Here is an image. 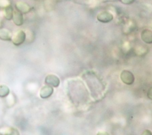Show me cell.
Listing matches in <instances>:
<instances>
[{"instance_id":"cell-14","label":"cell","mask_w":152,"mask_h":135,"mask_svg":"<svg viewBox=\"0 0 152 135\" xmlns=\"http://www.w3.org/2000/svg\"><path fill=\"white\" fill-rule=\"evenodd\" d=\"M141 135H152V132L150 130H145Z\"/></svg>"},{"instance_id":"cell-13","label":"cell","mask_w":152,"mask_h":135,"mask_svg":"<svg viewBox=\"0 0 152 135\" xmlns=\"http://www.w3.org/2000/svg\"><path fill=\"white\" fill-rule=\"evenodd\" d=\"M147 97L152 100V87H151L147 91Z\"/></svg>"},{"instance_id":"cell-1","label":"cell","mask_w":152,"mask_h":135,"mask_svg":"<svg viewBox=\"0 0 152 135\" xmlns=\"http://www.w3.org/2000/svg\"><path fill=\"white\" fill-rule=\"evenodd\" d=\"M122 81L127 85H131L134 82L135 77L132 72L128 70H123L120 75Z\"/></svg>"},{"instance_id":"cell-2","label":"cell","mask_w":152,"mask_h":135,"mask_svg":"<svg viewBox=\"0 0 152 135\" xmlns=\"http://www.w3.org/2000/svg\"><path fill=\"white\" fill-rule=\"evenodd\" d=\"M26 36L23 30H19L12 35L11 40L14 45L15 46H20L25 41Z\"/></svg>"},{"instance_id":"cell-12","label":"cell","mask_w":152,"mask_h":135,"mask_svg":"<svg viewBox=\"0 0 152 135\" xmlns=\"http://www.w3.org/2000/svg\"><path fill=\"white\" fill-rule=\"evenodd\" d=\"M9 93L10 90L7 86L0 85V97H5L9 94Z\"/></svg>"},{"instance_id":"cell-9","label":"cell","mask_w":152,"mask_h":135,"mask_svg":"<svg viewBox=\"0 0 152 135\" xmlns=\"http://www.w3.org/2000/svg\"><path fill=\"white\" fill-rule=\"evenodd\" d=\"M15 7L17 10L21 13H27L29 12L31 10L30 7L28 4L23 2H17L15 4Z\"/></svg>"},{"instance_id":"cell-5","label":"cell","mask_w":152,"mask_h":135,"mask_svg":"<svg viewBox=\"0 0 152 135\" xmlns=\"http://www.w3.org/2000/svg\"><path fill=\"white\" fill-rule=\"evenodd\" d=\"M53 92V89L50 86H45L42 87L40 91V96L43 99L49 98Z\"/></svg>"},{"instance_id":"cell-4","label":"cell","mask_w":152,"mask_h":135,"mask_svg":"<svg viewBox=\"0 0 152 135\" xmlns=\"http://www.w3.org/2000/svg\"><path fill=\"white\" fill-rule=\"evenodd\" d=\"M45 83L48 86L56 87L60 84V80L59 78L53 74H49L45 78Z\"/></svg>"},{"instance_id":"cell-11","label":"cell","mask_w":152,"mask_h":135,"mask_svg":"<svg viewBox=\"0 0 152 135\" xmlns=\"http://www.w3.org/2000/svg\"><path fill=\"white\" fill-rule=\"evenodd\" d=\"M14 10L11 6L6 7L4 11V17L7 20H11L12 18Z\"/></svg>"},{"instance_id":"cell-7","label":"cell","mask_w":152,"mask_h":135,"mask_svg":"<svg viewBox=\"0 0 152 135\" xmlns=\"http://www.w3.org/2000/svg\"><path fill=\"white\" fill-rule=\"evenodd\" d=\"M12 18L13 19L14 23L17 26H21L23 23L24 18L23 14L17 10H14Z\"/></svg>"},{"instance_id":"cell-16","label":"cell","mask_w":152,"mask_h":135,"mask_svg":"<svg viewBox=\"0 0 152 135\" xmlns=\"http://www.w3.org/2000/svg\"><path fill=\"white\" fill-rule=\"evenodd\" d=\"M97 135H110V134L106 131H99L97 133Z\"/></svg>"},{"instance_id":"cell-3","label":"cell","mask_w":152,"mask_h":135,"mask_svg":"<svg viewBox=\"0 0 152 135\" xmlns=\"http://www.w3.org/2000/svg\"><path fill=\"white\" fill-rule=\"evenodd\" d=\"M97 19L101 23H106L110 22L113 19V16L108 11H103L97 14Z\"/></svg>"},{"instance_id":"cell-8","label":"cell","mask_w":152,"mask_h":135,"mask_svg":"<svg viewBox=\"0 0 152 135\" xmlns=\"http://www.w3.org/2000/svg\"><path fill=\"white\" fill-rule=\"evenodd\" d=\"M1 135H20L18 131L13 127H3L0 128Z\"/></svg>"},{"instance_id":"cell-10","label":"cell","mask_w":152,"mask_h":135,"mask_svg":"<svg viewBox=\"0 0 152 135\" xmlns=\"http://www.w3.org/2000/svg\"><path fill=\"white\" fill-rule=\"evenodd\" d=\"M12 34L11 32L4 28L0 29V39L4 40H11Z\"/></svg>"},{"instance_id":"cell-6","label":"cell","mask_w":152,"mask_h":135,"mask_svg":"<svg viewBox=\"0 0 152 135\" xmlns=\"http://www.w3.org/2000/svg\"><path fill=\"white\" fill-rule=\"evenodd\" d=\"M141 38L146 43H152V31L148 29H144L141 33Z\"/></svg>"},{"instance_id":"cell-15","label":"cell","mask_w":152,"mask_h":135,"mask_svg":"<svg viewBox=\"0 0 152 135\" xmlns=\"http://www.w3.org/2000/svg\"><path fill=\"white\" fill-rule=\"evenodd\" d=\"M123 4H132V2H134V1H133V0H126V1H125V0H121V1Z\"/></svg>"}]
</instances>
